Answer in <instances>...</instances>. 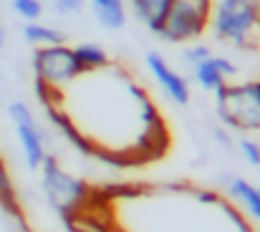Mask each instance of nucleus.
I'll use <instances>...</instances> for the list:
<instances>
[{"label":"nucleus","mask_w":260,"mask_h":232,"mask_svg":"<svg viewBox=\"0 0 260 232\" xmlns=\"http://www.w3.org/2000/svg\"><path fill=\"white\" fill-rule=\"evenodd\" d=\"M215 114L230 134L260 137V78L225 83L215 93Z\"/></svg>","instance_id":"nucleus-1"},{"label":"nucleus","mask_w":260,"mask_h":232,"mask_svg":"<svg viewBox=\"0 0 260 232\" xmlns=\"http://www.w3.org/2000/svg\"><path fill=\"white\" fill-rule=\"evenodd\" d=\"M212 36L220 43L248 48L255 43L260 30V3L258 0H217L210 13Z\"/></svg>","instance_id":"nucleus-2"},{"label":"nucleus","mask_w":260,"mask_h":232,"mask_svg":"<svg viewBox=\"0 0 260 232\" xmlns=\"http://www.w3.org/2000/svg\"><path fill=\"white\" fill-rule=\"evenodd\" d=\"M41 189L46 202L61 215V217H74L91 197L86 182H81L79 177L69 174L53 156H46L41 164Z\"/></svg>","instance_id":"nucleus-3"},{"label":"nucleus","mask_w":260,"mask_h":232,"mask_svg":"<svg viewBox=\"0 0 260 232\" xmlns=\"http://www.w3.org/2000/svg\"><path fill=\"white\" fill-rule=\"evenodd\" d=\"M215 0H172L157 38L165 43L182 46V43H194L197 38L205 36L210 25V13H212Z\"/></svg>","instance_id":"nucleus-4"},{"label":"nucleus","mask_w":260,"mask_h":232,"mask_svg":"<svg viewBox=\"0 0 260 232\" xmlns=\"http://www.w3.org/2000/svg\"><path fill=\"white\" fill-rule=\"evenodd\" d=\"M30 66H33V81H41L43 86H48L53 91L69 86L79 76V66L74 61V51L69 43L36 48Z\"/></svg>","instance_id":"nucleus-5"},{"label":"nucleus","mask_w":260,"mask_h":232,"mask_svg":"<svg viewBox=\"0 0 260 232\" xmlns=\"http://www.w3.org/2000/svg\"><path fill=\"white\" fill-rule=\"evenodd\" d=\"M8 116H10L13 129L18 134L25 167L33 169V172L41 169V164L48 156V152H46V134H43V129H41L33 109L25 101H10L8 104Z\"/></svg>","instance_id":"nucleus-6"},{"label":"nucleus","mask_w":260,"mask_h":232,"mask_svg":"<svg viewBox=\"0 0 260 232\" xmlns=\"http://www.w3.org/2000/svg\"><path fill=\"white\" fill-rule=\"evenodd\" d=\"M144 61H147V69H149L152 78L157 81V86L167 93V98L172 104H177V106H187L189 98H192V91H189L187 78L182 76L177 69H172L170 61L162 53H157V51H147Z\"/></svg>","instance_id":"nucleus-7"},{"label":"nucleus","mask_w":260,"mask_h":232,"mask_svg":"<svg viewBox=\"0 0 260 232\" xmlns=\"http://www.w3.org/2000/svg\"><path fill=\"white\" fill-rule=\"evenodd\" d=\"M192 76H194V83L202 91L215 93L217 88H222L225 83H230L233 78L238 76V66L228 56L210 53L205 61H200L197 66H192Z\"/></svg>","instance_id":"nucleus-8"},{"label":"nucleus","mask_w":260,"mask_h":232,"mask_svg":"<svg viewBox=\"0 0 260 232\" xmlns=\"http://www.w3.org/2000/svg\"><path fill=\"white\" fill-rule=\"evenodd\" d=\"M225 189H228V200L233 205H238L250 220L260 222V187L258 184H253L245 177L233 174V177H228Z\"/></svg>","instance_id":"nucleus-9"},{"label":"nucleus","mask_w":260,"mask_h":232,"mask_svg":"<svg viewBox=\"0 0 260 232\" xmlns=\"http://www.w3.org/2000/svg\"><path fill=\"white\" fill-rule=\"evenodd\" d=\"M170 5H172V0H126V8L134 13V18L154 36H157Z\"/></svg>","instance_id":"nucleus-10"},{"label":"nucleus","mask_w":260,"mask_h":232,"mask_svg":"<svg viewBox=\"0 0 260 232\" xmlns=\"http://www.w3.org/2000/svg\"><path fill=\"white\" fill-rule=\"evenodd\" d=\"M93 10V18L106 30H121L126 25V0H86Z\"/></svg>","instance_id":"nucleus-11"},{"label":"nucleus","mask_w":260,"mask_h":232,"mask_svg":"<svg viewBox=\"0 0 260 232\" xmlns=\"http://www.w3.org/2000/svg\"><path fill=\"white\" fill-rule=\"evenodd\" d=\"M71 51H74V61H76V66H79V76H81V74L101 71V69H106V66L111 63L106 48L99 46V43H93V41L76 43V46H71Z\"/></svg>","instance_id":"nucleus-12"},{"label":"nucleus","mask_w":260,"mask_h":232,"mask_svg":"<svg viewBox=\"0 0 260 232\" xmlns=\"http://www.w3.org/2000/svg\"><path fill=\"white\" fill-rule=\"evenodd\" d=\"M23 38H25V43H30L33 48H43V46H58V43H66V33H61L58 28L46 25V23H41V20L25 23V25H23Z\"/></svg>","instance_id":"nucleus-13"},{"label":"nucleus","mask_w":260,"mask_h":232,"mask_svg":"<svg viewBox=\"0 0 260 232\" xmlns=\"http://www.w3.org/2000/svg\"><path fill=\"white\" fill-rule=\"evenodd\" d=\"M0 207H3V210H5L10 217L20 220L18 194H15V187H13L10 172H8V167H5V161H3V159H0Z\"/></svg>","instance_id":"nucleus-14"},{"label":"nucleus","mask_w":260,"mask_h":232,"mask_svg":"<svg viewBox=\"0 0 260 232\" xmlns=\"http://www.w3.org/2000/svg\"><path fill=\"white\" fill-rule=\"evenodd\" d=\"M10 8L18 18H23L25 23L41 20L43 15V3L41 0H10Z\"/></svg>","instance_id":"nucleus-15"},{"label":"nucleus","mask_w":260,"mask_h":232,"mask_svg":"<svg viewBox=\"0 0 260 232\" xmlns=\"http://www.w3.org/2000/svg\"><path fill=\"white\" fill-rule=\"evenodd\" d=\"M238 152H240V156H243L250 167L260 169V139L258 137L243 134V137L238 139Z\"/></svg>","instance_id":"nucleus-16"},{"label":"nucleus","mask_w":260,"mask_h":232,"mask_svg":"<svg viewBox=\"0 0 260 232\" xmlns=\"http://www.w3.org/2000/svg\"><path fill=\"white\" fill-rule=\"evenodd\" d=\"M210 53H212V51H210V46H205V43H197V41H194V43H187V48H184V53H182V56H184L187 66L192 69V66H197L200 61H205Z\"/></svg>","instance_id":"nucleus-17"},{"label":"nucleus","mask_w":260,"mask_h":232,"mask_svg":"<svg viewBox=\"0 0 260 232\" xmlns=\"http://www.w3.org/2000/svg\"><path fill=\"white\" fill-rule=\"evenodd\" d=\"M84 3L86 0H56L53 3V10L58 15H76V13L84 10Z\"/></svg>","instance_id":"nucleus-18"},{"label":"nucleus","mask_w":260,"mask_h":232,"mask_svg":"<svg viewBox=\"0 0 260 232\" xmlns=\"http://www.w3.org/2000/svg\"><path fill=\"white\" fill-rule=\"evenodd\" d=\"M3 43H5V33H3V25H0V48H3Z\"/></svg>","instance_id":"nucleus-19"},{"label":"nucleus","mask_w":260,"mask_h":232,"mask_svg":"<svg viewBox=\"0 0 260 232\" xmlns=\"http://www.w3.org/2000/svg\"><path fill=\"white\" fill-rule=\"evenodd\" d=\"M51 3H56V0H51Z\"/></svg>","instance_id":"nucleus-20"}]
</instances>
